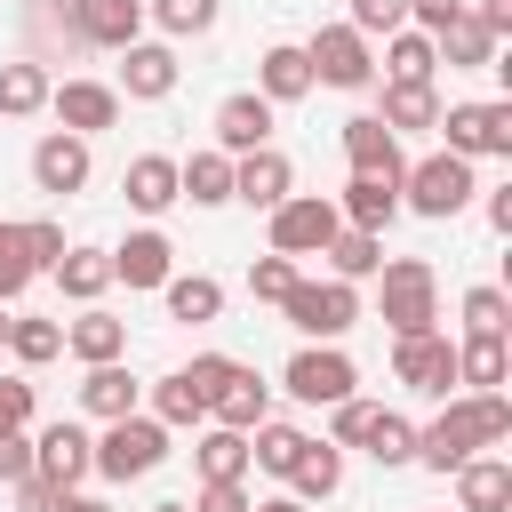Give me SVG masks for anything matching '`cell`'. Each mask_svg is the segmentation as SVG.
I'll return each instance as SVG.
<instances>
[{
    "label": "cell",
    "instance_id": "7402d4cb",
    "mask_svg": "<svg viewBox=\"0 0 512 512\" xmlns=\"http://www.w3.org/2000/svg\"><path fill=\"white\" fill-rule=\"evenodd\" d=\"M64 352H72V360H88V368H104V360H120V352H128V320H112L104 304H80V320L64 328Z\"/></svg>",
    "mask_w": 512,
    "mask_h": 512
},
{
    "label": "cell",
    "instance_id": "74e56055",
    "mask_svg": "<svg viewBox=\"0 0 512 512\" xmlns=\"http://www.w3.org/2000/svg\"><path fill=\"white\" fill-rule=\"evenodd\" d=\"M296 456H304V432H296V424H272V416H264V424H256V440H248V464H256V472H280V480H288V472H296Z\"/></svg>",
    "mask_w": 512,
    "mask_h": 512
},
{
    "label": "cell",
    "instance_id": "f6af8a7d",
    "mask_svg": "<svg viewBox=\"0 0 512 512\" xmlns=\"http://www.w3.org/2000/svg\"><path fill=\"white\" fill-rule=\"evenodd\" d=\"M152 416H160V424H200L208 408H200V392H192L184 376H160V384H152Z\"/></svg>",
    "mask_w": 512,
    "mask_h": 512
},
{
    "label": "cell",
    "instance_id": "e575fe53",
    "mask_svg": "<svg viewBox=\"0 0 512 512\" xmlns=\"http://www.w3.org/2000/svg\"><path fill=\"white\" fill-rule=\"evenodd\" d=\"M360 448H368L384 472H392V464H416V424H408V416H392V408H376V416H368V432H360Z\"/></svg>",
    "mask_w": 512,
    "mask_h": 512
},
{
    "label": "cell",
    "instance_id": "1f68e13d",
    "mask_svg": "<svg viewBox=\"0 0 512 512\" xmlns=\"http://www.w3.org/2000/svg\"><path fill=\"white\" fill-rule=\"evenodd\" d=\"M56 288H64L72 304H96V296L112 288V256H104V248H64V256H56Z\"/></svg>",
    "mask_w": 512,
    "mask_h": 512
},
{
    "label": "cell",
    "instance_id": "11a10c76",
    "mask_svg": "<svg viewBox=\"0 0 512 512\" xmlns=\"http://www.w3.org/2000/svg\"><path fill=\"white\" fill-rule=\"evenodd\" d=\"M464 16H472L480 32H496V40L512 32V0H464Z\"/></svg>",
    "mask_w": 512,
    "mask_h": 512
},
{
    "label": "cell",
    "instance_id": "91938a15",
    "mask_svg": "<svg viewBox=\"0 0 512 512\" xmlns=\"http://www.w3.org/2000/svg\"><path fill=\"white\" fill-rule=\"evenodd\" d=\"M256 512H304V504H296V496H264Z\"/></svg>",
    "mask_w": 512,
    "mask_h": 512
},
{
    "label": "cell",
    "instance_id": "44dd1931",
    "mask_svg": "<svg viewBox=\"0 0 512 512\" xmlns=\"http://www.w3.org/2000/svg\"><path fill=\"white\" fill-rule=\"evenodd\" d=\"M320 80H312V64H304V48L296 40H272L264 56H256V96L264 104H296V96H312Z\"/></svg>",
    "mask_w": 512,
    "mask_h": 512
},
{
    "label": "cell",
    "instance_id": "9f6ffc18",
    "mask_svg": "<svg viewBox=\"0 0 512 512\" xmlns=\"http://www.w3.org/2000/svg\"><path fill=\"white\" fill-rule=\"evenodd\" d=\"M16 512H64V488H48V480H16Z\"/></svg>",
    "mask_w": 512,
    "mask_h": 512
},
{
    "label": "cell",
    "instance_id": "d6986e66",
    "mask_svg": "<svg viewBox=\"0 0 512 512\" xmlns=\"http://www.w3.org/2000/svg\"><path fill=\"white\" fill-rule=\"evenodd\" d=\"M344 160H352V176H392V184H400V168H408V160H400V136H392L376 112H352V120H344Z\"/></svg>",
    "mask_w": 512,
    "mask_h": 512
},
{
    "label": "cell",
    "instance_id": "b9f144b4",
    "mask_svg": "<svg viewBox=\"0 0 512 512\" xmlns=\"http://www.w3.org/2000/svg\"><path fill=\"white\" fill-rule=\"evenodd\" d=\"M512 328V296L504 288H472L464 296V336H504Z\"/></svg>",
    "mask_w": 512,
    "mask_h": 512
},
{
    "label": "cell",
    "instance_id": "ffe728a7",
    "mask_svg": "<svg viewBox=\"0 0 512 512\" xmlns=\"http://www.w3.org/2000/svg\"><path fill=\"white\" fill-rule=\"evenodd\" d=\"M264 408H272V384H264L256 368H240V360H232V376L216 384V400H208V416H216L224 432H256V424H264Z\"/></svg>",
    "mask_w": 512,
    "mask_h": 512
},
{
    "label": "cell",
    "instance_id": "ba28073f",
    "mask_svg": "<svg viewBox=\"0 0 512 512\" xmlns=\"http://www.w3.org/2000/svg\"><path fill=\"white\" fill-rule=\"evenodd\" d=\"M432 128H448L456 160H504L512 152V104H448Z\"/></svg>",
    "mask_w": 512,
    "mask_h": 512
},
{
    "label": "cell",
    "instance_id": "bcb514c9",
    "mask_svg": "<svg viewBox=\"0 0 512 512\" xmlns=\"http://www.w3.org/2000/svg\"><path fill=\"white\" fill-rule=\"evenodd\" d=\"M344 24H352L360 40H376V32L392 40V32H408V0H352V16H344Z\"/></svg>",
    "mask_w": 512,
    "mask_h": 512
},
{
    "label": "cell",
    "instance_id": "83f0119b",
    "mask_svg": "<svg viewBox=\"0 0 512 512\" xmlns=\"http://www.w3.org/2000/svg\"><path fill=\"white\" fill-rule=\"evenodd\" d=\"M432 56H440L448 72H488V64H496V32H480L472 16H456V24L432 32Z\"/></svg>",
    "mask_w": 512,
    "mask_h": 512
},
{
    "label": "cell",
    "instance_id": "680465c9",
    "mask_svg": "<svg viewBox=\"0 0 512 512\" xmlns=\"http://www.w3.org/2000/svg\"><path fill=\"white\" fill-rule=\"evenodd\" d=\"M64 512H112L104 496H64Z\"/></svg>",
    "mask_w": 512,
    "mask_h": 512
},
{
    "label": "cell",
    "instance_id": "836d02e7",
    "mask_svg": "<svg viewBox=\"0 0 512 512\" xmlns=\"http://www.w3.org/2000/svg\"><path fill=\"white\" fill-rule=\"evenodd\" d=\"M320 256H328V280H368V272L384 264V232H352V224H344Z\"/></svg>",
    "mask_w": 512,
    "mask_h": 512
},
{
    "label": "cell",
    "instance_id": "4dcf8cb0",
    "mask_svg": "<svg viewBox=\"0 0 512 512\" xmlns=\"http://www.w3.org/2000/svg\"><path fill=\"white\" fill-rule=\"evenodd\" d=\"M392 136L400 128H432L440 120V96H432V80H384V112H376Z\"/></svg>",
    "mask_w": 512,
    "mask_h": 512
},
{
    "label": "cell",
    "instance_id": "9a60e30c",
    "mask_svg": "<svg viewBox=\"0 0 512 512\" xmlns=\"http://www.w3.org/2000/svg\"><path fill=\"white\" fill-rule=\"evenodd\" d=\"M80 48H128L144 32V0H64Z\"/></svg>",
    "mask_w": 512,
    "mask_h": 512
},
{
    "label": "cell",
    "instance_id": "8d00e7d4",
    "mask_svg": "<svg viewBox=\"0 0 512 512\" xmlns=\"http://www.w3.org/2000/svg\"><path fill=\"white\" fill-rule=\"evenodd\" d=\"M8 352H16L24 368H48V360L64 352V328H56V320H32V312H8Z\"/></svg>",
    "mask_w": 512,
    "mask_h": 512
},
{
    "label": "cell",
    "instance_id": "52a82bcc",
    "mask_svg": "<svg viewBox=\"0 0 512 512\" xmlns=\"http://www.w3.org/2000/svg\"><path fill=\"white\" fill-rule=\"evenodd\" d=\"M304 64H312V80H328V88H368V80H376V48H368L352 24H320V32L304 40Z\"/></svg>",
    "mask_w": 512,
    "mask_h": 512
},
{
    "label": "cell",
    "instance_id": "6125c7cd",
    "mask_svg": "<svg viewBox=\"0 0 512 512\" xmlns=\"http://www.w3.org/2000/svg\"><path fill=\"white\" fill-rule=\"evenodd\" d=\"M152 512H192V504H152Z\"/></svg>",
    "mask_w": 512,
    "mask_h": 512
},
{
    "label": "cell",
    "instance_id": "d6a6232c",
    "mask_svg": "<svg viewBox=\"0 0 512 512\" xmlns=\"http://www.w3.org/2000/svg\"><path fill=\"white\" fill-rule=\"evenodd\" d=\"M504 376H512L504 336H464V344H456V384H472V392H504Z\"/></svg>",
    "mask_w": 512,
    "mask_h": 512
},
{
    "label": "cell",
    "instance_id": "db71d44e",
    "mask_svg": "<svg viewBox=\"0 0 512 512\" xmlns=\"http://www.w3.org/2000/svg\"><path fill=\"white\" fill-rule=\"evenodd\" d=\"M408 16H416V32L432 40L440 24H456V16H464V0H408Z\"/></svg>",
    "mask_w": 512,
    "mask_h": 512
},
{
    "label": "cell",
    "instance_id": "5bb4252c",
    "mask_svg": "<svg viewBox=\"0 0 512 512\" xmlns=\"http://www.w3.org/2000/svg\"><path fill=\"white\" fill-rule=\"evenodd\" d=\"M288 192H296V168H288V152H280V144H264V152H240V160H232V200H248V208H264V216H272Z\"/></svg>",
    "mask_w": 512,
    "mask_h": 512
},
{
    "label": "cell",
    "instance_id": "94428289",
    "mask_svg": "<svg viewBox=\"0 0 512 512\" xmlns=\"http://www.w3.org/2000/svg\"><path fill=\"white\" fill-rule=\"evenodd\" d=\"M0 352H8V304H0Z\"/></svg>",
    "mask_w": 512,
    "mask_h": 512
},
{
    "label": "cell",
    "instance_id": "7a4b0ae2",
    "mask_svg": "<svg viewBox=\"0 0 512 512\" xmlns=\"http://www.w3.org/2000/svg\"><path fill=\"white\" fill-rule=\"evenodd\" d=\"M472 160H456V152H424L416 168H400V208H416V216H432V224H448V216H464L472 208Z\"/></svg>",
    "mask_w": 512,
    "mask_h": 512
},
{
    "label": "cell",
    "instance_id": "60d3db41",
    "mask_svg": "<svg viewBox=\"0 0 512 512\" xmlns=\"http://www.w3.org/2000/svg\"><path fill=\"white\" fill-rule=\"evenodd\" d=\"M384 72H392V80H432L440 56H432L424 32H392V40H384Z\"/></svg>",
    "mask_w": 512,
    "mask_h": 512
},
{
    "label": "cell",
    "instance_id": "5b68a950",
    "mask_svg": "<svg viewBox=\"0 0 512 512\" xmlns=\"http://www.w3.org/2000/svg\"><path fill=\"white\" fill-rule=\"evenodd\" d=\"M168 464V424L160 416H120V424H104V440H96V472L104 480H144V472H160Z\"/></svg>",
    "mask_w": 512,
    "mask_h": 512
},
{
    "label": "cell",
    "instance_id": "ab89813d",
    "mask_svg": "<svg viewBox=\"0 0 512 512\" xmlns=\"http://www.w3.org/2000/svg\"><path fill=\"white\" fill-rule=\"evenodd\" d=\"M160 296H168L176 320H216V312H224V288H216L208 272H184V280H168Z\"/></svg>",
    "mask_w": 512,
    "mask_h": 512
},
{
    "label": "cell",
    "instance_id": "f907efd6",
    "mask_svg": "<svg viewBox=\"0 0 512 512\" xmlns=\"http://www.w3.org/2000/svg\"><path fill=\"white\" fill-rule=\"evenodd\" d=\"M24 424H32V384L0 376V432H24Z\"/></svg>",
    "mask_w": 512,
    "mask_h": 512
},
{
    "label": "cell",
    "instance_id": "6da1fadb",
    "mask_svg": "<svg viewBox=\"0 0 512 512\" xmlns=\"http://www.w3.org/2000/svg\"><path fill=\"white\" fill-rule=\"evenodd\" d=\"M496 440H512V400H504V392H464V400H448V408L416 432V464L456 472V464H472V456L496 448Z\"/></svg>",
    "mask_w": 512,
    "mask_h": 512
},
{
    "label": "cell",
    "instance_id": "8992f818",
    "mask_svg": "<svg viewBox=\"0 0 512 512\" xmlns=\"http://www.w3.org/2000/svg\"><path fill=\"white\" fill-rule=\"evenodd\" d=\"M336 232H344V216H336L328 192H288L272 208V256H320Z\"/></svg>",
    "mask_w": 512,
    "mask_h": 512
},
{
    "label": "cell",
    "instance_id": "7dc6e473",
    "mask_svg": "<svg viewBox=\"0 0 512 512\" xmlns=\"http://www.w3.org/2000/svg\"><path fill=\"white\" fill-rule=\"evenodd\" d=\"M32 280H40V272H32V256L16 248V224H0V304H16Z\"/></svg>",
    "mask_w": 512,
    "mask_h": 512
},
{
    "label": "cell",
    "instance_id": "e0dca14e",
    "mask_svg": "<svg viewBox=\"0 0 512 512\" xmlns=\"http://www.w3.org/2000/svg\"><path fill=\"white\" fill-rule=\"evenodd\" d=\"M264 144H272V104H264L256 88L224 96V104H216V152L240 160V152H264Z\"/></svg>",
    "mask_w": 512,
    "mask_h": 512
},
{
    "label": "cell",
    "instance_id": "f35d334b",
    "mask_svg": "<svg viewBox=\"0 0 512 512\" xmlns=\"http://www.w3.org/2000/svg\"><path fill=\"white\" fill-rule=\"evenodd\" d=\"M144 16H152L168 40H192V32H216L224 0H144Z\"/></svg>",
    "mask_w": 512,
    "mask_h": 512
},
{
    "label": "cell",
    "instance_id": "2e32d148",
    "mask_svg": "<svg viewBox=\"0 0 512 512\" xmlns=\"http://www.w3.org/2000/svg\"><path fill=\"white\" fill-rule=\"evenodd\" d=\"M48 112H56L72 136H96V128L120 120V88H112V80H64V88H48Z\"/></svg>",
    "mask_w": 512,
    "mask_h": 512
},
{
    "label": "cell",
    "instance_id": "816d5d0a",
    "mask_svg": "<svg viewBox=\"0 0 512 512\" xmlns=\"http://www.w3.org/2000/svg\"><path fill=\"white\" fill-rule=\"evenodd\" d=\"M192 512H256V504H248V488H240V480H200Z\"/></svg>",
    "mask_w": 512,
    "mask_h": 512
},
{
    "label": "cell",
    "instance_id": "6f0895ef",
    "mask_svg": "<svg viewBox=\"0 0 512 512\" xmlns=\"http://www.w3.org/2000/svg\"><path fill=\"white\" fill-rule=\"evenodd\" d=\"M488 224H496V232H512V184H504V192H488Z\"/></svg>",
    "mask_w": 512,
    "mask_h": 512
},
{
    "label": "cell",
    "instance_id": "4316f807",
    "mask_svg": "<svg viewBox=\"0 0 512 512\" xmlns=\"http://www.w3.org/2000/svg\"><path fill=\"white\" fill-rule=\"evenodd\" d=\"M136 392H144V384H136L120 360H104V368H88V376H80V408H88V416H104V424L136 416Z\"/></svg>",
    "mask_w": 512,
    "mask_h": 512
},
{
    "label": "cell",
    "instance_id": "8fae6325",
    "mask_svg": "<svg viewBox=\"0 0 512 512\" xmlns=\"http://www.w3.org/2000/svg\"><path fill=\"white\" fill-rule=\"evenodd\" d=\"M88 136H72V128H48L40 144H32V184L40 192H56V200H72L80 184H88Z\"/></svg>",
    "mask_w": 512,
    "mask_h": 512
},
{
    "label": "cell",
    "instance_id": "277c9868",
    "mask_svg": "<svg viewBox=\"0 0 512 512\" xmlns=\"http://www.w3.org/2000/svg\"><path fill=\"white\" fill-rule=\"evenodd\" d=\"M280 312H288V328H296V336L336 344V336L360 320V288H352V280H296V288L280 296Z\"/></svg>",
    "mask_w": 512,
    "mask_h": 512
},
{
    "label": "cell",
    "instance_id": "603a6c76",
    "mask_svg": "<svg viewBox=\"0 0 512 512\" xmlns=\"http://www.w3.org/2000/svg\"><path fill=\"white\" fill-rule=\"evenodd\" d=\"M456 512H512V464L504 456L456 464Z\"/></svg>",
    "mask_w": 512,
    "mask_h": 512
},
{
    "label": "cell",
    "instance_id": "681fc988",
    "mask_svg": "<svg viewBox=\"0 0 512 512\" xmlns=\"http://www.w3.org/2000/svg\"><path fill=\"white\" fill-rule=\"evenodd\" d=\"M368 416H376V400H360V392H352V400H336V432H328V440H336V448H360Z\"/></svg>",
    "mask_w": 512,
    "mask_h": 512
},
{
    "label": "cell",
    "instance_id": "7bdbcfd3",
    "mask_svg": "<svg viewBox=\"0 0 512 512\" xmlns=\"http://www.w3.org/2000/svg\"><path fill=\"white\" fill-rule=\"evenodd\" d=\"M16 248L32 256V272H56V256H64L72 240H64V224H48V216H32V224H16Z\"/></svg>",
    "mask_w": 512,
    "mask_h": 512
},
{
    "label": "cell",
    "instance_id": "484cf974",
    "mask_svg": "<svg viewBox=\"0 0 512 512\" xmlns=\"http://www.w3.org/2000/svg\"><path fill=\"white\" fill-rule=\"evenodd\" d=\"M48 64L40 56H8L0 64V120H32V112H48Z\"/></svg>",
    "mask_w": 512,
    "mask_h": 512
},
{
    "label": "cell",
    "instance_id": "d4e9b609",
    "mask_svg": "<svg viewBox=\"0 0 512 512\" xmlns=\"http://www.w3.org/2000/svg\"><path fill=\"white\" fill-rule=\"evenodd\" d=\"M336 216H344L352 232H384V224L400 216V184H392V176H352L344 200H336Z\"/></svg>",
    "mask_w": 512,
    "mask_h": 512
},
{
    "label": "cell",
    "instance_id": "4fadbf2b",
    "mask_svg": "<svg viewBox=\"0 0 512 512\" xmlns=\"http://www.w3.org/2000/svg\"><path fill=\"white\" fill-rule=\"evenodd\" d=\"M176 48L168 40H128L120 48V96H136V104H160V96H176Z\"/></svg>",
    "mask_w": 512,
    "mask_h": 512
},
{
    "label": "cell",
    "instance_id": "f546056e",
    "mask_svg": "<svg viewBox=\"0 0 512 512\" xmlns=\"http://www.w3.org/2000/svg\"><path fill=\"white\" fill-rule=\"evenodd\" d=\"M288 488H296V504H320V496H336V488H344V448H336V440H304V456H296Z\"/></svg>",
    "mask_w": 512,
    "mask_h": 512
},
{
    "label": "cell",
    "instance_id": "ac0fdd59",
    "mask_svg": "<svg viewBox=\"0 0 512 512\" xmlns=\"http://www.w3.org/2000/svg\"><path fill=\"white\" fill-rule=\"evenodd\" d=\"M112 256V280H128V288H168L176 280V248H168V232H128L120 248H104Z\"/></svg>",
    "mask_w": 512,
    "mask_h": 512
},
{
    "label": "cell",
    "instance_id": "f1b7e54d",
    "mask_svg": "<svg viewBox=\"0 0 512 512\" xmlns=\"http://www.w3.org/2000/svg\"><path fill=\"white\" fill-rule=\"evenodd\" d=\"M176 200H192V208H224V200H232V160H224V152H192V160H176Z\"/></svg>",
    "mask_w": 512,
    "mask_h": 512
},
{
    "label": "cell",
    "instance_id": "9c48e42d",
    "mask_svg": "<svg viewBox=\"0 0 512 512\" xmlns=\"http://www.w3.org/2000/svg\"><path fill=\"white\" fill-rule=\"evenodd\" d=\"M304 408H336V400H352V384H360V368L336 352V344H304L296 360H288V376H280Z\"/></svg>",
    "mask_w": 512,
    "mask_h": 512
},
{
    "label": "cell",
    "instance_id": "d590c367",
    "mask_svg": "<svg viewBox=\"0 0 512 512\" xmlns=\"http://www.w3.org/2000/svg\"><path fill=\"white\" fill-rule=\"evenodd\" d=\"M192 456H200V480H248V432H200L192 440Z\"/></svg>",
    "mask_w": 512,
    "mask_h": 512
},
{
    "label": "cell",
    "instance_id": "c3c4849f",
    "mask_svg": "<svg viewBox=\"0 0 512 512\" xmlns=\"http://www.w3.org/2000/svg\"><path fill=\"white\" fill-rule=\"evenodd\" d=\"M176 376H184V384L200 392V408H208V400H216V384L232 376V360H224V352H200V360H192V368H176Z\"/></svg>",
    "mask_w": 512,
    "mask_h": 512
},
{
    "label": "cell",
    "instance_id": "7c38bea8",
    "mask_svg": "<svg viewBox=\"0 0 512 512\" xmlns=\"http://www.w3.org/2000/svg\"><path fill=\"white\" fill-rule=\"evenodd\" d=\"M392 384H408V392H448V384H456V344H448V336H392Z\"/></svg>",
    "mask_w": 512,
    "mask_h": 512
},
{
    "label": "cell",
    "instance_id": "ee69618b",
    "mask_svg": "<svg viewBox=\"0 0 512 512\" xmlns=\"http://www.w3.org/2000/svg\"><path fill=\"white\" fill-rule=\"evenodd\" d=\"M296 280H304L296 256H256V264H248V296H256V304H280Z\"/></svg>",
    "mask_w": 512,
    "mask_h": 512
},
{
    "label": "cell",
    "instance_id": "f5cc1de1",
    "mask_svg": "<svg viewBox=\"0 0 512 512\" xmlns=\"http://www.w3.org/2000/svg\"><path fill=\"white\" fill-rule=\"evenodd\" d=\"M16 480H32V440L0 432V488H16Z\"/></svg>",
    "mask_w": 512,
    "mask_h": 512
},
{
    "label": "cell",
    "instance_id": "30bf717a",
    "mask_svg": "<svg viewBox=\"0 0 512 512\" xmlns=\"http://www.w3.org/2000/svg\"><path fill=\"white\" fill-rule=\"evenodd\" d=\"M88 472H96V440H88L80 424H48V432L32 440V480H48V488L72 496Z\"/></svg>",
    "mask_w": 512,
    "mask_h": 512
},
{
    "label": "cell",
    "instance_id": "3957f363",
    "mask_svg": "<svg viewBox=\"0 0 512 512\" xmlns=\"http://www.w3.org/2000/svg\"><path fill=\"white\" fill-rule=\"evenodd\" d=\"M376 272H384V328L392 336H432V320H440V272L424 256H392Z\"/></svg>",
    "mask_w": 512,
    "mask_h": 512
},
{
    "label": "cell",
    "instance_id": "cb8c5ba5",
    "mask_svg": "<svg viewBox=\"0 0 512 512\" xmlns=\"http://www.w3.org/2000/svg\"><path fill=\"white\" fill-rule=\"evenodd\" d=\"M120 192H128V208H136V216L176 208V160H168V152H136V160H128V176H120Z\"/></svg>",
    "mask_w": 512,
    "mask_h": 512
}]
</instances>
